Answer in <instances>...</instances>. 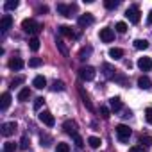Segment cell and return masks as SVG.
<instances>
[{
    "label": "cell",
    "mask_w": 152,
    "mask_h": 152,
    "mask_svg": "<svg viewBox=\"0 0 152 152\" xmlns=\"http://www.w3.org/2000/svg\"><path fill=\"white\" fill-rule=\"evenodd\" d=\"M22 29H23L27 34H32V38H36V34H39V32L43 31V25L38 23V22L32 20V18H27V20L22 22Z\"/></svg>",
    "instance_id": "cell-1"
},
{
    "label": "cell",
    "mask_w": 152,
    "mask_h": 152,
    "mask_svg": "<svg viewBox=\"0 0 152 152\" xmlns=\"http://www.w3.org/2000/svg\"><path fill=\"white\" fill-rule=\"evenodd\" d=\"M95 68L93 66H83L81 70H79V77L83 79V81H93L95 79Z\"/></svg>",
    "instance_id": "cell-2"
},
{
    "label": "cell",
    "mask_w": 152,
    "mask_h": 152,
    "mask_svg": "<svg viewBox=\"0 0 152 152\" xmlns=\"http://www.w3.org/2000/svg\"><path fill=\"white\" fill-rule=\"evenodd\" d=\"M125 18H127L131 23H138V22H140V9H138V6H131V7L125 11Z\"/></svg>",
    "instance_id": "cell-3"
},
{
    "label": "cell",
    "mask_w": 152,
    "mask_h": 152,
    "mask_svg": "<svg viewBox=\"0 0 152 152\" xmlns=\"http://www.w3.org/2000/svg\"><path fill=\"white\" fill-rule=\"evenodd\" d=\"M116 136H118L120 141H127L129 136H131V129H129V125H125V124L116 125Z\"/></svg>",
    "instance_id": "cell-4"
},
{
    "label": "cell",
    "mask_w": 152,
    "mask_h": 152,
    "mask_svg": "<svg viewBox=\"0 0 152 152\" xmlns=\"http://www.w3.org/2000/svg\"><path fill=\"white\" fill-rule=\"evenodd\" d=\"M39 122H43L47 127H54L56 118H54V115H52L50 111H41V113H39Z\"/></svg>",
    "instance_id": "cell-5"
},
{
    "label": "cell",
    "mask_w": 152,
    "mask_h": 152,
    "mask_svg": "<svg viewBox=\"0 0 152 152\" xmlns=\"http://www.w3.org/2000/svg\"><path fill=\"white\" fill-rule=\"evenodd\" d=\"M57 11H59L63 16H72V13L77 11V6H75V4H70V6H66V4H57Z\"/></svg>",
    "instance_id": "cell-6"
},
{
    "label": "cell",
    "mask_w": 152,
    "mask_h": 152,
    "mask_svg": "<svg viewBox=\"0 0 152 152\" xmlns=\"http://www.w3.org/2000/svg\"><path fill=\"white\" fill-rule=\"evenodd\" d=\"M99 36H100V39H102L104 43H111V41L115 39V32H113V29H109V27H104V29H100Z\"/></svg>",
    "instance_id": "cell-7"
},
{
    "label": "cell",
    "mask_w": 152,
    "mask_h": 152,
    "mask_svg": "<svg viewBox=\"0 0 152 152\" xmlns=\"http://www.w3.org/2000/svg\"><path fill=\"white\" fill-rule=\"evenodd\" d=\"M63 129H64V132H66V134H70L72 138L77 134V124H75L73 120H66V122L63 124Z\"/></svg>",
    "instance_id": "cell-8"
},
{
    "label": "cell",
    "mask_w": 152,
    "mask_h": 152,
    "mask_svg": "<svg viewBox=\"0 0 152 152\" xmlns=\"http://www.w3.org/2000/svg\"><path fill=\"white\" fill-rule=\"evenodd\" d=\"M138 68H140L141 72H148V70L152 68V59H150V57H140V59H138Z\"/></svg>",
    "instance_id": "cell-9"
},
{
    "label": "cell",
    "mask_w": 152,
    "mask_h": 152,
    "mask_svg": "<svg viewBox=\"0 0 152 152\" xmlns=\"http://www.w3.org/2000/svg\"><path fill=\"white\" fill-rule=\"evenodd\" d=\"M16 122H7V124H4L2 125V134L7 138V136H11V134H15V131H16Z\"/></svg>",
    "instance_id": "cell-10"
},
{
    "label": "cell",
    "mask_w": 152,
    "mask_h": 152,
    "mask_svg": "<svg viewBox=\"0 0 152 152\" xmlns=\"http://www.w3.org/2000/svg\"><path fill=\"white\" fill-rule=\"evenodd\" d=\"M93 23V15L91 13H86L83 16H79V27H88Z\"/></svg>",
    "instance_id": "cell-11"
},
{
    "label": "cell",
    "mask_w": 152,
    "mask_h": 152,
    "mask_svg": "<svg viewBox=\"0 0 152 152\" xmlns=\"http://www.w3.org/2000/svg\"><path fill=\"white\" fill-rule=\"evenodd\" d=\"M11 25H13V18L9 15H4L2 20H0V29H2V32H6L7 29H11Z\"/></svg>",
    "instance_id": "cell-12"
},
{
    "label": "cell",
    "mask_w": 152,
    "mask_h": 152,
    "mask_svg": "<svg viewBox=\"0 0 152 152\" xmlns=\"http://www.w3.org/2000/svg\"><path fill=\"white\" fill-rule=\"evenodd\" d=\"M32 86H34L36 90H43V88L47 86V79L43 77V75H36L34 81H32Z\"/></svg>",
    "instance_id": "cell-13"
},
{
    "label": "cell",
    "mask_w": 152,
    "mask_h": 152,
    "mask_svg": "<svg viewBox=\"0 0 152 152\" xmlns=\"http://www.w3.org/2000/svg\"><path fill=\"white\" fill-rule=\"evenodd\" d=\"M102 70H104V75H106L107 79H115V77H116V73H115V68H113L109 63H104V64H102Z\"/></svg>",
    "instance_id": "cell-14"
},
{
    "label": "cell",
    "mask_w": 152,
    "mask_h": 152,
    "mask_svg": "<svg viewBox=\"0 0 152 152\" xmlns=\"http://www.w3.org/2000/svg\"><path fill=\"white\" fill-rule=\"evenodd\" d=\"M23 64H25V63H23V59H20V57H13V59L9 61V68H11V70H16V72L22 70Z\"/></svg>",
    "instance_id": "cell-15"
},
{
    "label": "cell",
    "mask_w": 152,
    "mask_h": 152,
    "mask_svg": "<svg viewBox=\"0 0 152 152\" xmlns=\"http://www.w3.org/2000/svg\"><path fill=\"white\" fill-rule=\"evenodd\" d=\"M109 109L115 111V113L122 109V100H120V97H113V99H109Z\"/></svg>",
    "instance_id": "cell-16"
},
{
    "label": "cell",
    "mask_w": 152,
    "mask_h": 152,
    "mask_svg": "<svg viewBox=\"0 0 152 152\" xmlns=\"http://www.w3.org/2000/svg\"><path fill=\"white\" fill-rule=\"evenodd\" d=\"M9 104H11V95L6 91V93H2V99H0V109L6 111L9 107Z\"/></svg>",
    "instance_id": "cell-17"
},
{
    "label": "cell",
    "mask_w": 152,
    "mask_h": 152,
    "mask_svg": "<svg viewBox=\"0 0 152 152\" xmlns=\"http://www.w3.org/2000/svg\"><path fill=\"white\" fill-rule=\"evenodd\" d=\"M59 32H61L63 36H66V38H77V34L73 32V29L68 27V25H61V27H59Z\"/></svg>",
    "instance_id": "cell-18"
},
{
    "label": "cell",
    "mask_w": 152,
    "mask_h": 152,
    "mask_svg": "<svg viewBox=\"0 0 152 152\" xmlns=\"http://www.w3.org/2000/svg\"><path fill=\"white\" fill-rule=\"evenodd\" d=\"M138 86H140L141 90H150V88H152V81L143 75V77H140V79H138Z\"/></svg>",
    "instance_id": "cell-19"
},
{
    "label": "cell",
    "mask_w": 152,
    "mask_h": 152,
    "mask_svg": "<svg viewBox=\"0 0 152 152\" xmlns=\"http://www.w3.org/2000/svg\"><path fill=\"white\" fill-rule=\"evenodd\" d=\"M79 93H81V97H83V104L90 109V111H93V104H91V100H90V97L84 93V90L83 88H79Z\"/></svg>",
    "instance_id": "cell-20"
},
{
    "label": "cell",
    "mask_w": 152,
    "mask_h": 152,
    "mask_svg": "<svg viewBox=\"0 0 152 152\" xmlns=\"http://www.w3.org/2000/svg\"><path fill=\"white\" fill-rule=\"evenodd\" d=\"M109 57H113V59H122V57H124V50L113 47V48H109Z\"/></svg>",
    "instance_id": "cell-21"
},
{
    "label": "cell",
    "mask_w": 152,
    "mask_h": 152,
    "mask_svg": "<svg viewBox=\"0 0 152 152\" xmlns=\"http://www.w3.org/2000/svg\"><path fill=\"white\" fill-rule=\"evenodd\" d=\"M29 97H31V90H29V88H22L20 93H18V100H20V102H27Z\"/></svg>",
    "instance_id": "cell-22"
},
{
    "label": "cell",
    "mask_w": 152,
    "mask_h": 152,
    "mask_svg": "<svg viewBox=\"0 0 152 152\" xmlns=\"http://www.w3.org/2000/svg\"><path fill=\"white\" fill-rule=\"evenodd\" d=\"M88 145H90L91 148H99V147L102 145V140H100L99 136H90V138H88Z\"/></svg>",
    "instance_id": "cell-23"
},
{
    "label": "cell",
    "mask_w": 152,
    "mask_h": 152,
    "mask_svg": "<svg viewBox=\"0 0 152 152\" xmlns=\"http://www.w3.org/2000/svg\"><path fill=\"white\" fill-rule=\"evenodd\" d=\"M134 48L136 50H145V48H148V41L147 39H136L134 41Z\"/></svg>",
    "instance_id": "cell-24"
},
{
    "label": "cell",
    "mask_w": 152,
    "mask_h": 152,
    "mask_svg": "<svg viewBox=\"0 0 152 152\" xmlns=\"http://www.w3.org/2000/svg\"><path fill=\"white\" fill-rule=\"evenodd\" d=\"M29 48H31L32 52H38V50H39V39H38V38H31V39H29Z\"/></svg>",
    "instance_id": "cell-25"
},
{
    "label": "cell",
    "mask_w": 152,
    "mask_h": 152,
    "mask_svg": "<svg viewBox=\"0 0 152 152\" xmlns=\"http://www.w3.org/2000/svg\"><path fill=\"white\" fill-rule=\"evenodd\" d=\"M90 54H91V47H84V48H81V52H79V59H81V61H86Z\"/></svg>",
    "instance_id": "cell-26"
},
{
    "label": "cell",
    "mask_w": 152,
    "mask_h": 152,
    "mask_svg": "<svg viewBox=\"0 0 152 152\" xmlns=\"http://www.w3.org/2000/svg\"><path fill=\"white\" fill-rule=\"evenodd\" d=\"M43 64V59L41 57H32V59H29V66L31 68H38V66H41Z\"/></svg>",
    "instance_id": "cell-27"
},
{
    "label": "cell",
    "mask_w": 152,
    "mask_h": 152,
    "mask_svg": "<svg viewBox=\"0 0 152 152\" xmlns=\"http://www.w3.org/2000/svg\"><path fill=\"white\" fill-rule=\"evenodd\" d=\"M15 150H16V143H13V141H6L4 143L2 152H15Z\"/></svg>",
    "instance_id": "cell-28"
},
{
    "label": "cell",
    "mask_w": 152,
    "mask_h": 152,
    "mask_svg": "<svg viewBox=\"0 0 152 152\" xmlns=\"http://www.w3.org/2000/svg\"><path fill=\"white\" fill-rule=\"evenodd\" d=\"M64 90V83L63 81H54L52 83V91H63Z\"/></svg>",
    "instance_id": "cell-29"
},
{
    "label": "cell",
    "mask_w": 152,
    "mask_h": 152,
    "mask_svg": "<svg viewBox=\"0 0 152 152\" xmlns=\"http://www.w3.org/2000/svg\"><path fill=\"white\" fill-rule=\"evenodd\" d=\"M4 7H6L7 11H11V9H16V7H18V0H7V2L4 4Z\"/></svg>",
    "instance_id": "cell-30"
},
{
    "label": "cell",
    "mask_w": 152,
    "mask_h": 152,
    "mask_svg": "<svg viewBox=\"0 0 152 152\" xmlns=\"http://www.w3.org/2000/svg\"><path fill=\"white\" fill-rule=\"evenodd\" d=\"M56 43H57V48H59V50H61V54H63V56H64V57H68V56H70V54H68V48H66V47H64V43H63V41H61V39H57V41H56Z\"/></svg>",
    "instance_id": "cell-31"
},
{
    "label": "cell",
    "mask_w": 152,
    "mask_h": 152,
    "mask_svg": "<svg viewBox=\"0 0 152 152\" xmlns=\"http://www.w3.org/2000/svg\"><path fill=\"white\" fill-rule=\"evenodd\" d=\"M56 152H70V145L68 143H57V147H56Z\"/></svg>",
    "instance_id": "cell-32"
},
{
    "label": "cell",
    "mask_w": 152,
    "mask_h": 152,
    "mask_svg": "<svg viewBox=\"0 0 152 152\" xmlns=\"http://www.w3.org/2000/svg\"><path fill=\"white\" fill-rule=\"evenodd\" d=\"M116 32L125 34V32H127V23H125V22H118V23H116Z\"/></svg>",
    "instance_id": "cell-33"
},
{
    "label": "cell",
    "mask_w": 152,
    "mask_h": 152,
    "mask_svg": "<svg viewBox=\"0 0 152 152\" xmlns=\"http://www.w3.org/2000/svg\"><path fill=\"white\" fill-rule=\"evenodd\" d=\"M104 6H106L107 9H115V7L118 6V0H106V2H104Z\"/></svg>",
    "instance_id": "cell-34"
},
{
    "label": "cell",
    "mask_w": 152,
    "mask_h": 152,
    "mask_svg": "<svg viewBox=\"0 0 152 152\" xmlns=\"http://www.w3.org/2000/svg\"><path fill=\"white\" fill-rule=\"evenodd\" d=\"M73 141H75V147H79V148L84 145V140H83L79 134H75V136H73Z\"/></svg>",
    "instance_id": "cell-35"
},
{
    "label": "cell",
    "mask_w": 152,
    "mask_h": 152,
    "mask_svg": "<svg viewBox=\"0 0 152 152\" xmlns=\"http://www.w3.org/2000/svg\"><path fill=\"white\" fill-rule=\"evenodd\" d=\"M109 113H111V111H109L106 106H102V107H100V116H102L104 120H107V118H109Z\"/></svg>",
    "instance_id": "cell-36"
},
{
    "label": "cell",
    "mask_w": 152,
    "mask_h": 152,
    "mask_svg": "<svg viewBox=\"0 0 152 152\" xmlns=\"http://www.w3.org/2000/svg\"><path fill=\"white\" fill-rule=\"evenodd\" d=\"M145 118H147V122L152 125V107H147V109H145Z\"/></svg>",
    "instance_id": "cell-37"
},
{
    "label": "cell",
    "mask_w": 152,
    "mask_h": 152,
    "mask_svg": "<svg viewBox=\"0 0 152 152\" xmlns=\"http://www.w3.org/2000/svg\"><path fill=\"white\" fill-rule=\"evenodd\" d=\"M29 143H31V141H29V138H27V136H23V138H22V141H20V148H23V150H25V148L29 147Z\"/></svg>",
    "instance_id": "cell-38"
},
{
    "label": "cell",
    "mask_w": 152,
    "mask_h": 152,
    "mask_svg": "<svg viewBox=\"0 0 152 152\" xmlns=\"http://www.w3.org/2000/svg\"><path fill=\"white\" fill-rule=\"evenodd\" d=\"M140 143H141V145H143V143H145V145H152V138H150V136H141V138H140Z\"/></svg>",
    "instance_id": "cell-39"
},
{
    "label": "cell",
    "mask_w": 152,
    "mask_h": 152,
    "mask_svg": "<svg viewBox=\"0 0 152 152\" xmlns=\"http://www.w3.org/2000/svg\"><path fill=\"white\" fill-rule=\"evenodd\" d=\"M25 81V77H16V79H13V83H11V86H18V84H22Z\"/></svg>",
    "instance_id": "cell-40"
},
{
    "label": "cell",
    "mask_w": 152,
    "mask_h": 152,
    "mask_svg": "<svg viewBox=\"0 0 152 152\" xmlns=\"http://www.w3.org/2000/svg\"><path fill=\"white\" fill-rule=\"evenodd\" d=\"M41 106H43V99L39 97V99H36V102H34V109H36V111L41 109Z\"/></svg>",
    "instance_id": "cell-41"
},
{
    "label": "cell",
    "mask_w": 152,
    "mask_h": 152,
    "mask_svg": "<svg viewBox=\"0 0 152 152\" xmlns=\"http://www.w3.org/2000/svg\"><path fill=\"white\" fill-rule=\"evenodd\" d=\"M129 152H145V148L136 145V147H131V148H129Z\"/></svg>",
    "instance_id": "cell-42"
},
{
    "label": "cell",
    "mask_w": 152,
    "mask_h": 152,
    "mask_svg": "<svg viewBox=\"0 0 152 152\" xmlns=\"http://www.w3.org/2000/svg\"><path fill=\"white\" fill-rule=\"evenodd\" d=\"M48 141H50V138H48V136H41V145H45V147H48V145H50Z\"/></svg>",
    "instance_id": "cell-43"
},
{
    "label": "cell",
    "mask_w": 152,
    "mask_h": 152,
    "mask_svg": "<svg viewBox=\"0 0 152 152\" xmlns=\"http://www.w3.org/2000/svg\"><path fill=\"white\" fill-rule=\"evenodd\" d=\"M47 11H48V7H47V6H41V7H39V13H47Z\"/></svg>",
    "instance_id": "cell-44"
},
{
    "label": "cell",
    "mask_w": 152,
    "mask_h": 152,
    "mask_svg": "<svg viewBox=\"0 0 152 152\" xmlns=\"http://www.w3.org/2000/svg\"><path fill=\"white\" fill-rule=\"evenodd\" d=\"M147 20H148V23H150V25H152V11H150V13H148V18H147Z\"/></svg>",
    "instance_id": "cell-45"
}]
</instances>
